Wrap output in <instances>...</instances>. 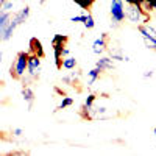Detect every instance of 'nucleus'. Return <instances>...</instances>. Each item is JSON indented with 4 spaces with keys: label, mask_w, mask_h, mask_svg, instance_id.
Segmentation results:
<instances>
[{
    "label": "nucleus",
    "mask_w": 156,
    "mask_h": 156,
    "mask_svg": "<svg viewBox=\"0 0 156 156\" xmlns=\"http://www.w3.org/2000/svg\"><path fill=\"white\" fill-rule=\"evenodd\" d=\"M137 30H139V33H140L142 39H144V42H145L147 48H150V50L156 51V36H154V34H151V33L145 28V25H137Z\"/></svg>",
    "instance_id": "5"
},
{
    "label": "nucleus",
    "mask_w": 156,
    "mask_h": 156,
    "mask_svg": "<svg viewBox=\"0 0 156 156\" xmlns=\"http://www.w3.org/2000/svg\"><path fill=\"white\" fill-rule=\"evenodd\" d=\"M109 14H111V20L114 23V27L120 25L125 19V6H123V0H119V2H112L111 0V6H109Z\"/></svg>",
    "instance_id": "3"
},
{
    "label": "nucleus",
    "mask_w": 156,
    "mask_h": 156,
    "mask_svg": "<svg viewBox=\"0 0 156 156\" xmlns=\"http://www.w3.org/2000/svg\"><path fill=\"white\" fill-rule=\"evenodd\" d=\"M76 67V59L73 56H66L62 59V69H66V70H75Z\"/></svg>",
    "instance_id": "15"
},
{
    "label": "nucleus",
    "mask_w": 156,
    "mask_h": 156,
    "mask_svg": "<svg viewBox=\"0 0 156 156\" xmlns=\"http://www.w3.org/2000/svg\"><path fill=\"white\" fill-rule=\"evenodd\" d=\"M108 51H109V56L114 61H129V56H126L119 48H108Z\"/></svg>",
    "instance_id": "13"
},
{
    "label": "nucleus",
    "mask_w": 156,
    "mask_h": 156,
    "mask_svg": "<svg viewBox=\"0 0 156 156\" xmlns=\"http://www.w3.org/2000/svg\"><path fill=\"white\" fill-rule=\"evenodd\" d=\"M76 81H78V78H76L75 72H70L69 75H66V76H62V78H61V83H64V84H69V86L75 84Z\"/></svg>",
    "instance_id": "17"
},
{
    "label": "nucleus",
    "mask_w": 156,
    "mask_h": 156,
    "mask_svg": "<svg viewBox=\"0 0 156 156\" xmlns=\"http://www.w3.org/2000/svg\"><path fill=\"white\" fill-rule=\"evenodd\" d=\"M100 75H101V70L98 69V67H94V69H90L89 72H87V76H89V81H87V86H92L98 78H100Z\"/></svg>",
    "instance_id": "14"
},
{
    "label": "nucleus",
    "mask_w": 156,
    "mask_h": 156,
    "mask_svg": "<svg viewBox=\"0 0 156 156\" xmlns=\"http://www.w3.org/2000/svg\"><path fill=\"white\" fill-rule=\"evenodd\" d=\"M2 61H3V51L0 50V64H2Z\"/></svg>",
    "instance_id": "25"
},
{
    "label": "nucleus",
    "mask_w": 156,
    "mask_h": 156,
    "mask_svg": "<svg viewBox=\"0 0 156 156\" xmlns=\"http://www.w3.org/2000/svg\"><path fill=\"white\" fill-rule=\"evenodd\" d=\"M30 12H31L30 5H25L22 9H19L17 12H14V16H16V19L19 20V23L22 25V23H25V22L28 20V17H30Z\"/></svg>",
    "instance_id": "12"
},
{
    "label": "nucleus",
    "mask_w": 156,
    "mask_h": 156,
    "mask_svg": "<svg viewBox=\"0 0 156 156\" xmlns=\"http://www.w3.org/2000/svg\"><path fill=\"white\" fill-rule=\"evenodd\" d=\"M41 59L37 55H33L30 53L28 55V62H27V75L30 80H37L39 75L42 72V64H41Z\"/></svg>",
    "instance_id": "4"
},
{
    "label": "nucleus",
    "mask_w": 156,
    "mask_h": 156,
    "mask_svg": "<svg viewBox=\"0 0 156 156\" xmlns=\"http://www.w3.org/2000/svg\"><path fill=\"white\" fill-rule=\"evenodd\" d=\"M83 25L87 28V30H94V27H95V20H94V16L90 14V12L87 11V14H86V20L83 22Z\"/></svg>",
    "instance_id": "18"
},
{
    "label": "nucleus",
    "mask_w": 156,
    "mask_h": 156,
    "mask_svg": "<svg viewBox=\"0 0 156 156\" xmlns=\"http://www.w3.org/2000/svg\"><path fill=\"white\" fill-rule=\"evenodd\" d=\"M69 53H70V50L67 48V45L62 48V51H61V55H62V58H66V56H69Z\"/></svg>",
    "instance_id": "23"
},
{
    "label": "nucleus",
    "mask_w": 156,
    "mask_h": 156,
    "mask_svg": "<svg viewBox=\"0 0 156 156\" xmlns=\"http://www.w3.org/2000/svg\"><path fill=\"white\" fill-rule=\"evenodd\" d=\"M30 51L28 53H33V55H37L39 58H44L45 56V51H44V47H42V42H41V39H37V37H31L30 39Z\"/></svg>",
    "instance_id": "8"
},
{
    "label": "nucleus",
    "mask_w": 156,
    "mask_h": 156,
    "mask_svg": "<svg viewBox=\"0 0 156 156\" xmlns=\"http://www.w3.org/2000/svg\"><path fill=\"white\" fill-rule=\"evenodd\" d=\"M95 67H98L101 72L105 70H112L114 69V59L111 56H100V59H97Z\"/></svg>",
    "instance_id": "10"
},
{
    "label": "nucleus",
    "mask_w": 156,
    "mask_h": 156,
    "mask_svg": "<svg viewBox=\"0 0 156 156\" xmlns=\"http://www.w3.org/2000/svg\"><path fill=\"white\" fill-rule=\"evenodd\" d=\"M72 105H73V98H72V97H64V98L61 100V103L58 105L56 111H59V109H66V108H69V106H72Z\"/></svg>",
    "instance_id": "19"
},
{
    "label": "nucleus",
    "mask_w": 156,
    "mask_h": 156,
    "mask_svg": "<svg viewBox=\"0 0 156 156\" xmlns=\"http://www.w3.org/2000/svg\"><path fill=\"white\" fill-rule=\"evenodd\" d=\"M67 41H69V36H66V34H55L53 37H51V47H53V51H59L61 53L62 48L67 45Z\"/></svg>",
    "instance_id": "7"
},
{
    "label": "nucleus",
    "mask_w": 156,
    "mask_h": 156,
    "mask_svg": "<svg viewBox=\"0 0 156 156\" xmlns=\"http://www.w3.org/2000/svg\"><path fill=\"white\" fill-rule=\"evenodd\" d=\"M108 50V33H101L100 37H97L92 42V51L95 55H103Z\"/></svg>",
    "instance_id": "6"
},
{
    "label": "nucleus",
    "mask_w": 156,
    "mask_h": 156,
    "mask_svg": "<svg viewBox=\"0 0 156 156\" xmlns=\"http://www.w3.org/2000/svg\"><path fill=\"white\" fill-rule=\"evenodd\" d=\"M28 51H19L16 55V59L14 62L11 64V69H9V73L14 80H22L27 73V62H28Z\"/></svg>",
    "instance_id": "2"
},
{
    "label": "nucleus",
    "mask_w": 156,
    "mask_h": 156,
    "mask_svg": "<svg viewBox=\"0 0 156 156\" xmlns=\"http://www.w3.org/2000/svg\"><path fill=\"white\" fill-rule=\"evenodd\" d=\"M20 94H22V98H23V101L28 105V109H31L33 108V105H34V100H36V97H34V92H33V89L30 87V86H27V84H22V89H20Z\"/></svg>",
    "instance_id": "9"
},
{
    "label": "nucleus",
    "mask_w": 156,
    "mask_h": 156,
    "mask_svg": "<svg viewBox=\"0 0 156 156\" xmlns=\"http://www.w3.org/2000/svg\"><path fill=\"white\" fill-rule=\"evenodd\" d=\"M22 134H23L22 128H14V129H12V136H14V137H20Z\"/></svg>",
    "instance_id": "22"
},
{
    "label": "nucleus",
    "mask_w": 156,
    "mask_h": 156,
    "mask_svg": "<svg viewBox=\"0 0 156 156\" xmlns=\"http://www.w3.org/2000/svg\"><path fill=\"white\" fill-rule=\"evenodd\" d=\"M126 19L134 25H145L150 20V12H147L140 5H126Z\"/></svg>",
    "instance_id": "1"
},
{
    "label": "nucleus",
    "mask_w": 156,
    "mask_h": 156,
    "mask_svg": "<svg viewBox=\"0 0 156 156\" xmlns=\"http://www.w3.org/2000/svg\"><path fill=\"white\" fill-rule=\"evenodd\" d=\"M12 6H14V2H12V0H6V2L0 6V9L2 11H12Z\"/></svg>",
    "instance_id": "21"
},
{
    "label": "nucleus",
    "mask_w": 156,
    "mask_h": 156,
    "mask_svg": "<svg viewBox=\"0 0 156 156\" xmlns=\"http://www.w3.org/2000/svg\"><path fill=\"white\" fill-rule=\"evenodd\" d=\"M86 14H87V12H81V14H78V16H72L69 20L73 22V23H78V22H81V23H83V22L86 20Z\"/></svg>",
    "instance_id": "20"
},
{
    "label": "nucleus",
    "mask_w": 156,
    "mask_h": 156,
    "mask_svg": "<svg viewBox=\"0 0 156 156\" xmlns=\"http://www.w3.org/2000/svg\"><path fill=\"white\" fill-rule=\"evenodd\" d=\"M11 16H12L11 11H2V9H0V41H2L3 33H5L8 23L11 20Z\"/></svg>",
    "instance_id": "11"
},
{
    "label": "nucleus",
    "mask_w": 156,
    "mask_h": 156,
    "mask_svg": "<svg viewBox=\"0 0 156 156\" xmlns=\"http://www.w3.org/2000/svg\"><path fill=\"white\" fill-rule=\"evenodd\" d=\"M112 2H119V0H112Z\"/></svg>",
    "instance_id": "27"
},
{
    "label": "nucleus",
    "mask_w": 156,
    "mask_h": 156,
    "mask_svg": "<svg viewBox=\"0 0 156 156\" xmlns=\"http://www.w3.org/2000/svg\"><path fill=\"white\" fill-rule=\"evenodd\" d=\"M72 2L75 3V5H78L81 9H84V11H89L90 8L94 6V3H95V0H72Z\"/></svg>",
    "instance_id": "16"
},
{
    "label": "nucleus",
    "mask_w": 156,
    "mask_h": 156,
    "mask_svg": "<svg viewBox=\"0 0 156 156\" xmlns=\"http://www.w3.org/2000/svg\"><path fill=\"white\" fill-rule=\"evenodd\" d=\"M153 133H154V136H156V126H154V129H153Z\"/></svg>",
    "instance_id": "26"
},
{
    "label": "nucleus",
    "mask_w": 156,
    "mask_h": 156,
    "mask_svg": "<svg viewBox=\"0 0 156 156\" xmlns=\"http://www.w3.org/2000/svg\"><path fill=\"white\" fill-rule=\"evenodd\" d=\"M154 73H153V70H145L144 73H142V76H144V78H151Z\"/></svg>",
    "instance_id": "24"
}]
</instances>
